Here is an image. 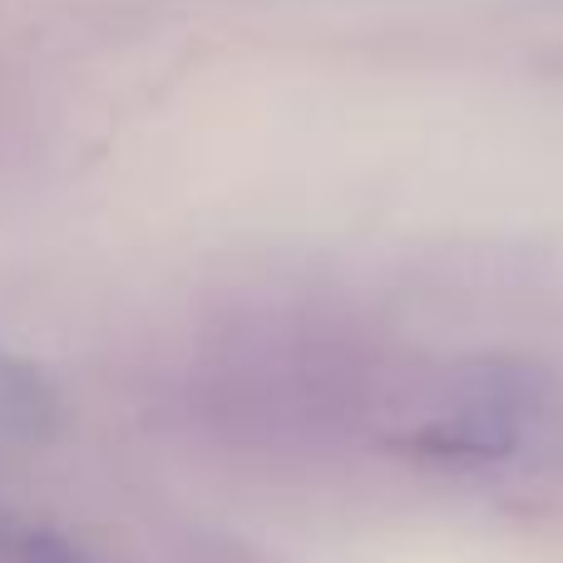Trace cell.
I'll return each mask as SVG.
<instances>
[{"mask_svg": "<svg viewBox=\"0 0 563 563\" xmlns=\"http://www.w3.org/2000/svg\"><path fill=\"white\" fill-rule=\"evenodd\" d=\"M25 563H85V559H79V549H69L65 539H30Z\"/></svg>", "mask_w": 563, "mask_h": 563, "instance_id": "obj_2", "label": "cell"}, {"mask_svg": "<svg viewBox=\"0 0 563 563\" xmlns=\"http://www.w3.org/2000/svg\"><path fill=\"white\" fill-rule=\"evenodd\" d=\"M59 426V396L35 361L0 346V440H49Z\"/></svg>", "mask_w": 563, "mask_h": 563, "instance_id": "obj_1", "label": "cell"}]
</instances>
